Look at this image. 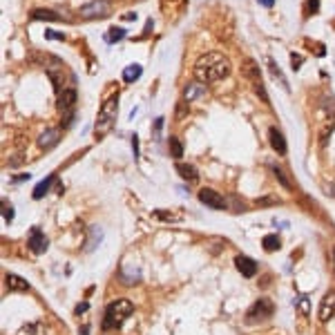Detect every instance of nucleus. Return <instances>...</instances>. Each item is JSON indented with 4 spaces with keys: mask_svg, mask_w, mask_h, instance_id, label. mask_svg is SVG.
<instances>
[{
    "mask_svg": "<svg viewBox=\"0 0 335 335\" xmlns=\"http://www.w3.org/2000/svg\"><path fill=\"white\" fill-rule=\"evenodd\" d=\"M230 74V61L224 54L210 52L194 63V79L201 83H215Z\"/></svg>",
    "mask_w": 335,
    "mask_h": 335,
    "instance_id": "1",
    "label": "nucleus"
},
{
    "mask_svg": "<svg viewBox=\"0 0 335 335\" xmlns=\"http://www.w3.org/2000/svg\"><path fill=\"white\" fill-rule=\"evenodd\" d=\"M116 112H119V92H110L105 96L103 105L99 110V116H96L94 123V136L96 139H103L107 132H112L116 123Z\"/></svg>",
    "mask_w": 335,
    "mask_h": 335,
    "instance_id": "2",
    "label": "nucleus"
},
{
    "mask_svg": "<svg viewBox=\"0 0 335 335\" xmlns=\"http://www.w3.org/2000/svg\"><path fill=\"white\" fill-rule=\"evenodd\" d=\"M134 313V306H132L130 299H116L112 302L107 309H105V317H103V331H114L121 329L123 322L127 317H132Z\"/></svg>",
    "mask_w": 335,
    "mask_h": 335,
    "instance_id": "3",
    "label": "nucleus"
},
{
    "mask_svg": "<svg viewBox=\"0 0 335 335\" xmlns=\"http://www.w3.org/2000/svg\"><path fill=\"white\" fill-rule=\"evenodd\" d=\"M79 103V96H76V89H63L58 94V101H56V107L61 112V119H63V127H67L74 119V107Z\"/></svg>",
    "mask_w": 335,
    "mask_h": 335,
    "instance_id": "4",
    "label": "nucleus"
},
{
    "mask_svg": "<svg viewBox=\"0 0 335 335\" xmlns=\"http://www.w3.org/2000/svg\"><path fill=\"white\" fill-rule=\"evenodd\" d=\"M272 302L268 297H259L255 304H252L251 309L246 311V322L248 324H259V322H266V319L272 317Z\"/></svg>",
    "mask_w": 335,
    "mask_h": 335,
    "instance_id": "5",
    "label": "nucleus"
},
{
    "mask_svg": "<svg viewBox=\"0 0 335 335\" xmlns=\"http://www.w3.org/2000/svg\"><path fill=\"white\" fill-rule=\"evenodd\" d=\"M107 14H110V2L107 0H92V2L81 7V18H85V21L105 18Z\"/></svg>",
    "mask_w": 335,
    "mask_h": 335,
    "instance_id": "6",
    "label": "nucleus"
},
{
    "mask_svg": "<svg viewBox=\"0 0 335 335\" xmlns=\"http://www.w3.org/2000/svg\"><path fill=\"white\" fill-rule=\"evenodd\" d=\"M199 201L204 206H208V208H212V210H226L228 208V204H226V199L221 197L217 190H212V188H201L199 190Z\"/></svg>",
    "mask_w": 335,
    "mask_h": 335,
    "instance_id": "7",
    "label": "nucleus"
},
{
    "mask_svg": "<svg viewBox=\"0 0 335 335\" xmlns=\"http://www.w3.org/2000/svg\"><path fill=\"white\" fill-rule=\"evenodd\" d=\"M333 315H335V291H329V293L322 297V302H319L317 317H319V322H329Z\"/></svg>",
    "mask_w": 335,
    "mask_h": 335,
    "instance_id": "8",
    "label": "nucleus"
},
{
    "mask_svg": "<svg viewBox=\"0 0 335 335\" xmlns=\"http://www.w3.org/2000/svg\"><path fill=\"white\" fill-rule=\"evenodd\" d=\"M27 246H29V251H32V252H36V255H42V252L47 251L49 241H47V237L38 230V228H32V232H29V239H27Z\"/></svg>",
    "mask_w": 335,
    "mask_h": 335,
    "instance_id": "9",
    "label": "nucleus"
},
{
    "mask_svg": "<svg viewBox=\"0 0 335 335\" xmlns=\"http://www.w3.org/2000/svg\"><path fill=\"white\" fill-rule=\"evenodd\" d=\"M235 268L237 271L244 275V277H255L257 275V262L252 259V257H248V255H237L235 257Z\"/></svg>",
    "mask_w": 335,
    "mask_h": 335,
    "instance_id": "10",
    "label": "nucleus"
},
{
    "mask_svg": "<svg viewBox=\"0 0 335 335\" xmlns=\"http://www.w3.org/2000/svg\"><path fill=\"white\" fill-rule=\"evenodd\" d=\"M201 96H206V83H201V81L194 79L184 87V101L186 103L197 101V99H201Z\"/></svg>",
    "mask_w": 335,
    "mask_h": 335,
    "instance_id": "11",
    "label": "nucleus"
},
{
    "mask_svg": "<svg viewBox=\"0 0 335 335\" xmlns=\"http://www.w3.org/2000/svg\"><path fill=\"white\" fill-rule=\"evenodd\" d=\"M268 141H271V146H272V150L277 152L279 157H284L288 152V143H286V139H284V134L277 130V127H271L268 130Z\"/></svg>",
    "mask_w": 335,
    "mask_h": 335,
    "instance_id": "12",
    "label": "nucleus"
},
{
    "mask_svg": "<svg viewBox=\"0 0 335 335\" xmlns=\"http://www.w3.org/2000/svg\"><path fill=\"white\" fill-rule=\"evenodd\" d=\"M5 284L9 288V293H22V291H29V282L22 279L21 275H14V272H7Z\"/></svg>",
    "mask_w": 335,
    "mask_h": 335,
    "instance_id": "13",
    "label": "nucleus"
},
{
    "mask_svg": "<svg viewBox=\"0 0 335 335\" xmlns=\"http://www.w3.org/2000/svg\"><path fill=\"white\" fill-rule=\"evenodd\" d=\"M58 139H61V130H56V127L45 130V132H41V136H38V147L49 150V147H54L58 143Z\"/></svg>",
    "mask_w": 335,
    "mask_h": 335,
    "instance_id": "14",
    "label": "nucleus"
},
{
    "mask_svg": "<svg viewBox=\"0 0 335 335\" xmlns=\"http://www.w3.org/2000/svg\"><path fill=\"white\" fill-rule=\"evenodd\" d=\"M241 74L246 76L251 83H257V81L262 79V72H259V65L252 61V58H246L244 63H241Z\"/></svg>",
    "mask_w": 335,
    "mask_h": 335,
    "instance_id": "15",
    "label": "nucleus"
},
{
    "mask_svg": "<svg viewBox=\"0 0 335 335\" xmlns=\"http://www.w3.org/2000/svg\"><path fill=\"white\" fill-rule=\"evenodd\" d=\"M152 217L159 221H166V224H177V221L184 219V212H179V210H154Z\"/></svg>",
    "mask_w": 335,
    "mask_h": 335,
    "instance_id": "16",
    "label": "nucleus"
},
{
    "mask_svg": "<svg viewBox=\"0 0 335 335\" xmlns=\"http://www.w3.org/2000/svg\"><path fill=\"white\" fill-rule=\"evenodd\" d=\"M177 172H179V177L186 179V181H190V184L199 181V172H197V168H194L192 163H179Z\"/></svg>",
    "mask_w": 335,
    "mask_h": 335,
    "instance_id": "17",
    "label": "nucleus"
},
{
    "mask_svg": "<svg viewBox=\"0 0 335 335\" xmlns=\"http://www.w3.org/2000/svg\"><path fill=\"white\" fill-rule=\"evenodd\" d=\"M32 18L34 21H61V14L54 9H34L32 11Z\"/></svg>",
    "mask_w": 335,
    "mask_h": 335,
    "instance_id": "18",
    "label": "nucleus"
},
{
    "mask_svg": "<svg viewBox=\"0 0 335 335\" xmlns=\"http://www.w3.org/2000/svg\"><path fill=\"white\" fill-rule=\"evenodd\" d=\"M262 246H264V251H266V252H275V251H279V248H282V241H279L277 235H266L262 239Z\"/></svg>",
    "mask_w": 335,
    "mask_h": 335,
    "instance_id": "19",
    "label": "nucleus"
},
{
    "mask_svg": "<svg viewBox=\"0 0 335 335\" xmlns=\"http://www.w3.org/2000/svg\"><path fill=\"white\" fill-rule=\"evenodd\" d=\"M54 179H56V177H54V174H49L47 179H42L41 184H38L36 188H34V199H42V197H45V192H47V190H49V186L54 184Z\"/></svg>",
    "mask_w": 335,
    "mask_h": 335,
    "instance_id": "20",
    "label": "nucleus"
},
{
    "mask_svg": "<svg viewBox=\"0 0 335 335\" xmlns=\"http://www.w3.org/2000/svg\"><path fill=\"white\" fill-rule=\"evenodd\" d=\"M143 74V67L141 65H127L126 69H123V79L127 81V83H134V81H139V76Z\"/></svg>",
    "mask_w": 335,
    "mask_h": 335,
    "instance_id": "21",
    "label": "nucleus"
},
{
    "mask_svg": "<svg viewBox=\"0 0 335 335\" xmlns=\"http://www.w3.org/2000/svg\"><path fill=\"white\" fill-rule=\"evenodd\" d=\"M271 170H272V174H275V177L279 179V184H282L284 188H286V190H293V184H291V179H288V174L284 172V168H282V166H275V163H272Z\"/></svg>",
    "mask_w": 335,
    "mask_h": 335,
    "instance_id": "22",
    "label": "nucleus"
},
{
    "mask_svg": "<svg viewBox=\"0 0 335 335\" xmlns=\"http://www.w3.org/2000/svg\"><path fill=\"white\" fill-rule=\"evenodd\" d=\"M268 69H271V74H272V76H275V81H279V85H282V87H284V89H286V92H288V89H291V87H288L286 79H284L282 69H279L277 65H275V61H268Z\"/></svg>",
    "mask_w": 335,
    "mask_h": 335,
    "instance_id": "23",
    "label": "nucleus"
},
{
    "mask_svg": "<svg viewBox=\"0 0 335 335\" xmlns=\"http://www.w3.org/2000/svg\"><path fill=\"white\" fill-rule=\"evenodd\" d=\"M168 147H170V157H174V159H179L181 154H184V143L179 141V139H170V143H168Z\"/></svg>",
    "mask_w": 335,
    "mask_h": 335,
    "instance_id": "24",
    "label": "nucleus"
},
{
    "mask_svg": "<svg viewBox=\"0 0 335 335\" xmlns=\"http://www.w3.org/2000/svg\"><path fill=\"white\" fill-rule=\"evenodd\" d=\"M126 36V29H121V27H112L110 34H107V42H116L121 38Z\"/></svg>",
    "mask_w": 335,
    "mask_h": 335,
    "instance_id": "25",
    "label": "nucleus"
},
{
    "mask_svg": "<svg viewBox=\"0 0 335 335\" xmlns=\"http://www.w3.org/2000/svg\"><path fill=\"white\" fill-rule=\"evenodd\" d=\"M252 87H255V92L257 94H259V99L264 101V103H271V101H268V94H266V89H264V85H262V81H257V83H252Z\"/></svg>",
    "mask_w": 335,
    "mask_h": 335,
    "instance_id": "26",
    "label": "nucleus"
},
{
    "mask_svg": "<svg viewBox=\"0 0 335 335\" xmlns=\"http://www.w3.org/2000/svg\"><path fill=\"white\" fill-rule=\"evenodd\" d=\"M2 217H5V221H11L14 219V208H11V206H2Z\"/></svg>",
    "mask_w": 335,
    "mask_h": 335,
    "instance_id": "27",
    "label": "nucleus"
},
{
    "mask_svg": "<svg viewBox=\"0 0 335 335\" xmlns=\"http://www.w3.org/2000/svg\"><path fill=\"white\" fill-rule=\"evenodd\" d=\"M299 309H302L304 315H309V299H306V297L299 299Z\"/></svg>",
    "mask_w": 335,
    "mask_h": 335,
    "instance_id": "28",
    "label": "nucleus"
},
{
    "mask_svg": "<svg viewBox=\"0 0 335 335\" xmlns=\"http://www.w3.org/2000/svg\"><path fill=\"white\" fill-rule=\"evenodd\" d=\"M291 61H293V69H299V67H302V58H299L297 54H291Z\"/></svg>",
    "mask_w": 335,
    "mask_h": 335,
    "instance_id": "29",
    "label": "nucleus"
},
{
    "mask_svg": "<svg viewBox=\"0 0 335 335\" xmlns=\"http://www.w3.org/2000/svg\"><path fill=\"white\" fill-rule=\"evenodd\" d=\"M45 36L47 38H58V41H63V34H58V32H52V29H47V34H45Z\"/></svg>",
    "mask_w": 335,
    "mask_h": 335,
    "instance_id": "30",
    "label": "nucleus"
},
{
    "mask_svg": "<svg viewBox=\"0 0 335 335\" xmlns=\"http://www.w3.org/2000/svg\"><path fill=\"white\" fill-rule=\"evenodd\" d=\"M317 2L319 0H311L309 2V14H317Z\"/></svg>",
    "mask_w": 335,
    "mask_h": 335,
    "instance_id": "31",
    "label": "nucleus"
},
{
    "mask_svg": "<svg viewBox=\"0 0 335 335\" xmlns=\"http://www.w3.org/2000/svg\"><path fill=\"white\" fill-rule=\"evenodd\" d=\"M184 116H186L184 105H177V119H184Z\"/></svg>",
    "mask_w": 335,
    "mask_h": 335,
    "instance_id": "32",
    "label": "nucleus"
},
{
    "mask_svg": "<svg viewBox=\"0 0 335 335\" xmlns=\"http://www.w3.org/2000/svg\"><path fill=\"white\" fill-rule=\"evenodd\" d=\"M134 18H136L134 11H127V14H123V21H134Z\"/></svg>",
    "mask_w": 335,
    "mask_h": 335,
    "instance_id": "33",
    "label": "nucleus"
},
{
    "mask_svg": "<svg viewBox=\"0 0 335 335\" xmlns=\"http://www.w3.org/2000/svg\"><path fill=\"white\" fill-rule=\"evenodd\" d=\"M85 311H87V304H79V306H76V315L85 313Z\"/></svg>",
    "mask_w": 335,
    "mask_h": 335,
    "instance_id": "34",
    "label": "nucleus"
},
{
    "mask_svg": "<svg viewBox=\"0 0 335 335\" xmlns=\"http://www.w3.org/2000/svg\"><path fill=\"white\" fill-rule=\"evenodd\" d=\"M259 2H262L264 7H272V5H275V0H259Z\"/></svg>",
    "mask_w": 335,
    "mask_h": 335,
    "instance_id": "35",
    "label": "nucleus"
},
{
    "mask_svg": "<svg viewBox=\"0 0 335 335\" xmlns=\"http://www.w3.org/2000/svg\"><path fill=\"white\" fill-rule=\"evenodd\" d=\"M333 272H335V248H333Z\"/></svg>",
    "mask_w": 335,
    "mask_h": 335,
    "instance_id": "36",
    "label": "nucleus"
}]
</instances>
